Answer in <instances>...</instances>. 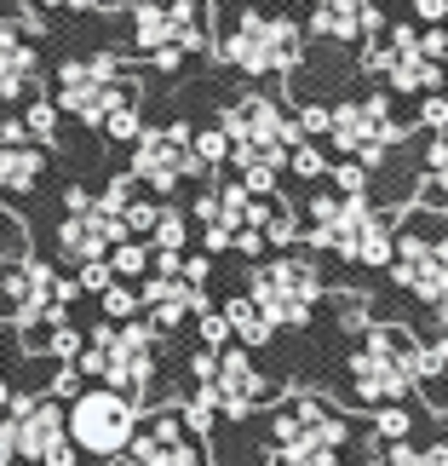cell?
I'll list each match as a JSON object with an SVG mask.
<instances>
[{"label": "cell", "mask_w": 448, "mask_h": 466, "mask_svg": "<svg viewBox=\"0 0 448 466\" xmlns=\"http://www.w3.org/2000/svg\"><path fill=\"white\" fill-rule=\"evenodd\" d=\"M58 110L86 121V127H104L121 145H133L138 138V81L127 76V58H115V52L69 58L58 69Z\"/></svg>", "instance_id": "6da1fadb"}, {"label": "cell", "mask_w": 448, "mask_h": 466, "mask_svg": "<svg viewBox=\"0 0 448 466\" xmlns=\"http://www.w3.org/2000/svg\"><path fill=\"white\" fill-rule=\"evenodd\" d=\"M224 138H230V161L247 173L242 185L247 190H271V178H276V167H288V156H294V145L304 138V127L282 110V104L271 98V93H247V98H236L224 110Z\"/></svg>", "instance_id": "7a4b0ae2"}, {"label": "cell", "mask_w": 448, "mask_h": 466, "mask_svg": "<svg viewBox=\"0 0 448 466\" xmlns=\"http://www.w3.org/2000/svg\"><path fill=\"white\" fill-rule=\"evenodd\" d=\"M304 237L351 265H391V254H397V225L385 213H373L363 190H339V185L311 202V230Z\"/></svg>", "instance_id": "3957f363"}, {"label": "cell", "mask_w": 448, "mask_h": 466, "mask_svg": "<svg viewBox=\"0 0 448 466\" xmlns=\"http://www.w3.org/2000/svg\"><path fill=\"white\" fill-rule=\"evenodd\" d=\"M391 277H397L414 299H425V306H443L448 299V213L408 208V219L397 225Z\"/></svg>", "instance_id": "277c9868"}, {"label": "cell", "mask_w": 448, "mask_h": 466, "mask_svg": "<svg viewBox=\"0 0 448 466\" xmlns=\"http://www.w3.org/2000/svg\"><path fill=\"white\" fill-rule=\"evenodd\" d=\"M75 369L104 380V386H115V391H127L138 403L144 386H150V374H155V329L150 322H104L81 346Z\"/></svg>", "instance_id": "5b68a950"}, {"label": "cell", "mask_w": 448, "mask_h": 466, "mask_svg": "<svg viewBox=\"0 0 448 466\" xmlns=\"http://www.w3.org/2000/svg\"><path fill=\"white\" fill-rule=\"evenodd\" d=\"M345 438H351L345 415H339L334 403L311 398V391L282 398L276 420H271V443H276V455L288 466H334L339 450H345Z\"/></svg>", "instance_id": "8992f818"}, {"label": "cell", "mask_w": 448, "mask_h": 466, "mask_svg": "<svg viewBox=\"0 0 448 466\" xmlns=\"http://www.w3.org/2000/svg\"><path fill=\"white\" fill-rule=\"evenodd\" d=\"M219 58L242 76H288L304 58V29L282 12H242L219 35Z\"/></svg>", "instance_id": "52a82bcc"}, {"label": "cell", "mask_w": 448, "mask_h": 466, "mask_svg": "<svg viewBox=\"0 0 448 466\" xmlns=\"http://www.w3.org/2000/svg\"><path fill=\"white\" fill-rule=\"evenodd\" d=\"M81 294V282H64L52 265L12 254L0 265V322L35 329V322H64V306Z\"/></svg>", "instance_id": "ba28073f"}, {"label": "cell", "mask_w": 448, "mask_h": 466, "mask_svg": "<svg viewBox=\"0 0 448 466\" xmlns=\"http://www.w3.org/2000/svg\"><path fill=\"white\" fill-rule=\"evenodd\" d=\"M414 369H420V346L403 329H385L380 322V329H368V339L351 357V386L368 403H397L414 386Z\"/></svg>", "instance_id": "9c48e42d"}, {"label": "cell", "mask_w": 448, "mask_h": 466, "mask_svg": "<svg viewBox=\"0 0 448 466\" xmlns=\"http://www.w3.org/2000/svg\"><path fill=\"white\" fill-rule=\"evenodd\" d=\"M363 69L391 81L397 93H437L443 86V58H432L420 29H408V24H397V29L380 24L373 35H363Z\"/></svg>", "instance_id": "30bf717a"}, {"label": "cell", "mask_w": 448, "mask_h": 466, "mask_svg": "<svg viewBox=\"0 0 448 466\" xmlns=\"http://www.w3.org/2000/svg\"><path fill=\"white\" fill-rule=\"evenodd\" d=\"M247 294H254V306L264 311L271 329H304L311 311H316V299H322V277H316V265L288 254V259L259 265L254 282H247Z\"/></svg>", "instance_id": "8fae6325"}, {"label": "cell", "mask_w": 448, "mask_h": 466, "mask_svg": "<svg viewBox=\"0 0 448 466\" xmlns=\"http://www.w3.org/2000/svg\"><path fill=\"white\" fill-rule=\"evenodd\" d=\"M133 41L150 52L161 69H178V58L207 46V17L195 0H138L133 6Z\"/></svg>", "instance_id": "7c38bea8"}, {"label": "cell", "mask_w": 448, "mask_h": 466, "mask_svg": "<svg viewBox=\"0 0 448 466\" xmlns=\"http://www.w3.org/2000/svg\"><path fill=\"white\" fill-rule=\"evenodd\" d=\"M271 380L254 369V357H247V346L242 351H202L195 357V398H207L219 415H230V420H242V415H254L259 403H271Z\"/></svg>", "instance_id": "4fadbf2b"}, {"label": "cell", "mask_w": 448, "mask_h": 466, "mask_svg": "<svg viewBox=\"0 0 448 466\" xmlns=\"http://www.w3.org/2000/svg\"><path fill=\"white\" fill-rule=\"evenodd\" d=\"M133 398L115 386H81L75 403H69V438L81 443L86 455H121L133 443Z\"/></svg>", "instance_id": "5bb4252c"}, {"label": "cell", "mask_w": 448, "mask_h": 466, "mask_svg": "<svg viewBox=\"0 0 448 466\" xmlns=\"http://www.w3.org/2000/svg\"><path fill=\"white\" fill-rule=\"evenodd\" d=\"M328 138H334V145L345 150L351 161L373 167V161H380V156L403 138V127H397V116H391L385 93H356V98H345V104H334Z\"/></svg>", "instance_id": "9a60e30c"}, {"label": "cell", "mask_w": 448, "mask_h": 466, "mask_svg": "<svg viewBox=\"0 0 448 466\" xmlns=\"http://www.w3.org/2000/svg\"><path fill=\"white\" fill-rule=\"evenodd\" d=\"M127 466H207L202 450V426H190L184 409H155L133 426V443H127Z\"/></svg>", "instance_id": "2e32d148"}, {"label": "cell", "mask_w": 448, "mask_h": 466, "mask_svg": "<svg viewBox=\"0 0 448 466\" xmlns=\"http://www.w3.org/2000/svg\"><path fill=\"white\" fill-rule=\"evenodd\" d=\"M207 173L202 156H195V133L178 121V127H138V145H133V178L150 190H173L184 178Z\"/></svg>", "instance_id": "e0dca14e"}, {"label": "cell", "mask_w": 448, "mask_h": 466, "mask_svg": "<svg viewBox=\"0 0 448 466\" xmlns=\"http://www.w3.org/2000/svg\"><path fill=\"white\" fill-rule=\"evenodd\" d=\"M12 432H17V461L41 466H75V438H69V415L52 398H24L12 403Z\"/></svg>", "instance_id": "ac0fdd59"}, {"label": "cell", "mask_w": 448, "mask_h": 466, "mask_svg": "<svg viewBox=\"0 0 448 466\" xmlns=\"http://www.w3.org/2000/svg\"><path fill=\"white\" fill-rule=\"evenodd\" d=\"M207 282H195L190 271H155L144 289H138V311H144L155 329H178L184 317L207 311Z\"/></svg>", "instance_id": "d6986e66"}, {"label": "cell", "mask_w": 448, "mask_h": 466, "mask_svg": "<svg viewBox=\"0 0 448 466\" xmlns=\"http://www.w3.org/2000/svg\"><path fill=\"white\" fill-rule=\"evenodd\" d=\"M41 173H46V156L29 145L24 121H6V127H0V190L17 196V190H29Z\"/></svg>", "instance_id": "ffe728a7"}, {"label": "cell", "mask_w": 448, "mask_h": 466, "mask_svg": "<svg viewBox=\"0 0 448 466\" xmlns=\"http://www.w3.org/2000/svg\"><path fill=\"white\" fill-rule=\"evenodd\" d=\"M311 24L328 41H363V35L380 29V12L368 0H311Z\"/></svg>", "instance_id": "44dd1931"}, {"label": "cell", "mask_w": 448, "mask_h": 466, "mask_svg": "<svg viewBox=\"0 0 448 466\" xmlns=\"http://www.w3.org/2000/svg\"><path fill=\"white\" fill-rule=\"evenodd\" d=\"M35 76H41V52L29 46V35H24V29L0 24V98L29 93Z\"/></svg>", "instance_id": "7402d4cb"}, {"label": "cell", "mask_w": 448, "mask_h": 466, "mask_svg": "<svg viewBox=\"0 0 448 466\" xmlns=\"http://www.w3.org/2000/svg\"><path fill=\"white\" fill-rule=\"evenodd\" d=\"M224 322H230V339H242L247 351L271 346V322H264V311L254 306V294H236V299H224Z\"/></svg>", "instance_id": "603a6c76"}, {"label": "cell", "mask_w": 448, "mask_h": 466, "mask_svg": "<svg viewBox=\"0 0 448 466\" xmlns=\"http://www.w3.org/2000/svg\"><path fill=\"white\" fill-rule=\"evenodd\" d=\"M184 242H190L184 213L161 208V213H155V225H150V248H155V254H184Z\"/></svg>", "instance_id": "cb8c5ba5"}, {"label": "cell", "mask_w": 448, "mask_h": 466, "mask_svg": "<svg viewBox=\"0 0 448 466\" xmlns=\"http://www.w3.org/2000/svg\"><path fill=\"white\" fill-rule=\"evenodd\" d=\"M110 271L115 277H144L150 271V248L144 242H115L110 248Z\"/></svg>", "instance_id": "d4e9b609"}, {"label": "cell", "mask_w": 448, "mask_h": 466, "mask_svg": "<svg viewBox=\"0 0 448 466\" xmlns=\"http://www.w3.org/2000/svg\"><path fill=\"white\" fill-rule=\"evenodd\" d=\"M58 116H64V110H58V98H52V104H46V98H35L29 110H24V133H29V138H41V145H46V138L58 133Z\"/></svg>", "instance_id": "484cf974"}, {"label": "cell", "mask_w": 448, "mask_h": 466, "mask_svg": "<svg viewBox=\"0 0 448 466\" xmlns=\"http://www.w3.org/2000/svg\"><path fill=\"white\" fill-rule=\"evenodd\" d=\"M408 426H414V415H408L403 403H380V420H373V432H380L385 443H408Z\"/></svg>", "instance_id": "4316f807"}, {"label": "cell", "mask_w": 448, "mask_h": 466, "mask_svg": "<svg viewBox=\"0 0 448 466\" xmlns=\"http://www.w3.org/2000/svg\"><path fill=\"white\" fill-rule=\"evenodd\" d=\"M288 167H294V173H304V178H322V173H328V156H322L316 145H304V138H299L294 156H288Z\"/></svg>", "instance_id": "83f0119b"}, {"label": "cell", "mask_w": 448, "mask_h": 466, "mask_svg": "<svg viewBox=\"0 0 448 466\" xmlns=\"http://www.w3.org/2000/svg\"><path fill=\"white\" fill-rule=\"evenodd\" d=\"M98 299H104V311H110V317H133L138 311V289H127V282H110Z\"/></svg>", "instance_id": "f1b7e54d"}, {"label": "cell", "mask_w": 448, "mask_h": 466, "mask_svg": "<svg viewBox=\"0 0 448 466\" xmlns=\"http://www.w3.org/2000/svg\"><path fill=\"white\" fill-rule=\"evenodd\" d=\"M75 282H81V289H93V294H104V289H110V282H115V271H110V259H93V265H75Z\"/></svg>", "instance_id": "f546056e"}, {"label": "cell", "mask_w": 448, "mask_h": 466, "mask_svg": "<svg viewBox=\"0 0 448 466\" xmlns=\"http://www.w3.org/2000/svg\"><path fill=\"white\" fill-rule=\"evenodd\" d=\"M230 339V322H224V311H202V346L207 351H219Z\"/></svg>", "instance_id": "4dcf8cb0"}, {"label": "cell", "mask_w": 448, "mask_h": 466, "mask_svg": "<svg viewBox=\"0 0 448 466\" xmlns=\"http://www.w3.org/2000/svg\"><path fill=\"white\" fill-rule=\"evenodd\" d=\"M368 466H425V455H414V450H408V443H385V450L373 455Z\"/></svg>", "instance_id": "1f68e13d"}, {"label": "cell", "mask_w": 448, "mask_h": 466, "mask_svg": "<svg viewBox=\"0 0 448 466\" xmlns=\"http://www.w3.org/2000/svg\"><path fill=\"white\" fill-rule=\"evenodd\" d=\"M425 173H432V185L448 190V138H437V145H432V156H425Z\"/></svg>", "instance_id": "d6a6232c"}, {"label": "cell", "mask_w": 448, "mask_h": 466, "mask_svg": "<svg viewBox=\"0 0 448 466\" xmlns=\"http://www.w3.org/2000/svg\"><path fill=\"white\" fill-rule=\"evenodd\" d=\"M328 116H334L328 104H311V110H299V127L304 133H328Z\"/></svg>", "instance_id": "836d02e7"}, {"label": "cell", "mask_w": 448, "mask_h": 466, "mask_svg": "<svg viewBox=\"0 0 448 466\" xmlns=\"http://www.w3.org/2000/svg\"><path fill=\"white\" fill-rule=\"evenodd\" d=\"M52 391H58V398H75L81 391V369L69 363V369H58V380H52Z\"/></svg>", "instance_id": "e575fe53"}, {"label": "cell", "mask_w": 448, "mask_h": 466, "mask_svg": "<svg viewBox=\"0 0 448 466\" xmlns=\"http://www.w3.org/2000/svg\"><path fill=\"white\" fill-rule=\"evenodd\" d=\"M420 121H425V127H448V98H425Z\"/></svg>", "instance_id": "d590c367"}, {"label": "cell", "mask_w": 448, "mask_h": 466, "mask_svg": "<svg viewBox=\"0 0 448 466\" xmlns=\"http://www.w3.org/2000/svg\"><path fill=\"white\" fill-rule=\"evenodd\" d=\"M420 41H425V52H432V58H448V29H437V24H432V29L420 35Z\"/></svg>", "instance_id": "8d00e7d4"}, {"label": "cell", "mask_w": 448, "mask_h": 466, "mask_svg": "<svg viewBox=\"0 0 448 466\" xmlns=\"http://www.w3.org/2000/svg\"><path fill=\"white\" fill-rule=\"evenodd\" d=\"M414 12L425 17V24H443V17H448V0H414Z\"/></svg>", "instance_id": "74e56055"}, {"label": "cell", "mask_w": 448, "mask_h": 466, "mask_svg": "<svg viewBox=\"0 0 448 466\" xmlns=\"http://www.w3.org/2000/svg\"><path fill=\"white\" fill-rule=\"evenodd\" d=\"M46 6H133V0H46Z\"/></svg>", "instance_id": "f35d334b"}]
</instances>
